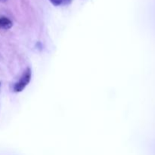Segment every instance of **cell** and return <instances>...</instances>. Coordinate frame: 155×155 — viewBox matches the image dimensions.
I'll return each mask as SVG.
<instances>
[{
	"instance_id": "5",
	"label": "cell",
	"mask_w": 155,
	"mask_h": 155,
	"mask_svg": "<svg viewBox=\"0 0 155 155\" xmlns=\"http://www.w3.org/2000/svg\"><path fill=\"white\" fill-rule=\"evenodd\" d=\"M5 0H0V2H5Z\"/></svg>"
},
{
	"instance_id": "3",
	"label": "cell",
	"mask_w": 155,
	"mask_h": 155,
	"mask_svg": "<svg viewBox=\"0 0 155 155\" xmlns=\"http://www.w3.org/2000/svg\"><path fill=\"white\" fill-rule=\"evenodd\" d=\"M49 1L55 6L61 5V0H49Z\"/></svg>"
},
{
	"instance_id": "1",
	"label": "cell",
	"mask_w": 155,
	"mask_h": 155,
	"mask_svg": "<svg viewBox=\"0 0 155 155\" xmlns=\"http://www.w3.org/2000/svg\"><path fill=\"white\" fill-rule=\"evenodd\" d=\"M30 79H31V71H30V68H27L22 75V77H21L19 81L17 82L15 84L13 88L14 91L15 92H19L24 90L26 86L30 83Z\"/></svg>"
},
{
	"instance_id": "2",
	"label": "cell",
	"mask_w": 155,
	"mask_h": 155,
	"mask_svg": "<svg viewBox=\"0 0 155 155\" xmlns=\"http://www.w3.org/2000/svg\"><path fill=\"white\" fill-rule=\"evenodd\" d=\"M12 27V21L6 17L0 18V29L8 30Z\"/></svg>"
},
{
	"instance_id": "4",
	"label": "cell",
	"mask_w": 155,
	"mask_h": 155,
	"mask_svg": "<svg viewBox=\"0 0 155 155\" xmlns=\"http://www.w3.org/2000/svg\"><path fill=\"white\" fill-rule=\"evenodd\" d=\"M72 0H61V5H66L70 4Z\"/></svg>"
}]
</instances>
